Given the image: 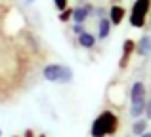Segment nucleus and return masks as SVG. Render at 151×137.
I'll return each mask as SVG.
<instances>
[{"mask_svg": "<svg viewBox=\"0 0 151 137\" xmlns=\"http://www.w3.org/2000/svg\"><path fill=\"white\" fill-rule=\"evenodd\" d=\"M119 128V118L113 114L111 111H103L92 124V137H105V135H113Z\"/></svg>", "mask_w": 151, "mask_h": 137, "instance_id": "f257e3e1", "label": "nucleus"}, {"mask_svg": "<svg viewBox=\"0 0 151 137\" xmlns=\"http://www.w3.org/2000/svg\"><path fill=\"white\" fill-rule=\"evenodd\" d=\"M42 76L48 82H58V84H69L73 82V69H69L67 65H58L52 63L46 65L42 70Z\"/></svg>", "mask_w": 151, "mask_h": 137, "instance_id": "f03ea898", "label": "nucleus"}, {"mask_svg": "<svg viewBox=\"0 0 151 137\" xmlns=\"http://www.w3.org/2000/svg\"><path fill=\"white\" fill-rule=\"evenodd\" d=\"M130 101H132V105H130V114L134 116V118H138V116H142L145 112V86L144 82H134L132 89H130Z\"/></svg>", "mask_w": 151, "mask_h": 137, "instance_id": "7ed1b4c3", "label": "nucleus"}, {"mask_svg": "<svg viewBox=\"0 0 151 137\" xmlns=\"http://www.w3.org/2000/svg\"><path fill=\"white\" fill-rule=\"evenodd\" d=\"M149 8H151V0H136L132 6V11H130V25L142 29L145 25V17L149 13Z\"/></svg>", "mask_w": 151, "mask_h": 137, "instance_id": "20e7f679", "label": "nucleus"}, {"mask_svg": "<svg viewBox=\"0 0 151 137\" xmlns=\"http://www.w3.org/2000/svg\"><path fill=\"white\" fill-rule=\"evenodd\" d=\"M92 13H94V6H92V4H84V6L73 8V17H71V19H73L75 23H78V25H82V23H84Z\"/></svg>", "mask_w": 151, "mask_h": 137, "instance_id": "39448f33", "label": "nucleus"}, {"mask_svg": "<svg viewBox=\"0 0 151 137\" xmlns=\"http://www.w3.org/2000/svg\"><path fill=\"white\" fill-rule=\"evenodd\" d=\"M134 52H136V42L134 40H124V46H122V55H121V63H119V67L121 69H126L130 63V57L134 55Z\"/></svg>", "mask_w": 151, "mask_h": 137, "instance_id": "423d86ee", "label": "nucleus"}, {"mask_svg": "<svg viewBox=\"0 0 151 137\" xmlns=\"http://www.w3.org/2000/svg\"><path fill=\"white\" fill-rule=\"evenodd\" d=\"M136 53L138 55H144V57L151 53V38H149V34H144V36L136 42Z\"/></svg>", "mask_w": 151, "mask_h": 137, "instance_id": "0eeeda50", "label": "nucleus"}, {"mask_svg": "<svg viewBox=\"0 0 151 137\" xmlns=\"http://www.w3.org/2000/svg\"><path fill=\"white\" fill-rule=\"evenodd\" d=\"M124 8L122 6H113L111 8V17H109V21H111V25H121L122 23V19H124Z\"/></svg>", "mask_w": 151, "mask_h": 137, "instance_id": "6e6552de", "label": "nucleus"}, {"mask_svg": "<svg viewBox=\"0 0 151 137\" xmlns=\"http://www.w3.org/2000/svg\"><path fill=\"white\" fill-rule=\"evenodd\" d=\"M78 44H81L82 48L90 50V48H94V46H96V36H94V34H90L88 31H84L82 34H78Z\"/></svg>", "mask_w": 151, "mask_h": 137, "instance_id": "1a4fd4ad", "label": "nucleus"}, {"mask_svg": "<svg viewBox=\"0 0 151 137\" xmlns=\"http://www.w3.org/2000/svg\"><path fill=\"white\" fill-rule=\"evenodd\" d=\"M109 33H111V21L107 17H101L100 23H98V36L103 40V38L109 36Z\"/></svg>", "mask_w": 151, "mask_h": 137, "instance_id": "9d476101", "label": "nucleus"}, {"mask_svg": "<svg viewBox=\"0 0 151 137\" xmlns=\"http://www.w3.org/2000/svg\"><path fill=\"white\" fill-rule=\"evenodd\" d=\"M145 130H147V122H145V120H138V122H134V126H132L134 135H144Z\"/></svg>", "mask_w": 151, "mask_h": 137, "instance_id": "9b49d317", "label": "nucleus"}, {"mask_svg": "<svg viewBox=\"0 0 151 137\" xmlns=\"http://www.w3.org/2000/svg\"><path fill=\"white\" fill-rule=\"evenodd\" d=\"M71 17H73V10H71V8H67V10H63V11H61V15H59V21L65 23V21H69Z\"/></svg>", "mask_w": 151, "mask_h": 137, "instance_id": "f8f14e48", "label": "nucleus"}, {"mask_svg": "<svg viewBox=\"0 0 151 137\" xmlns=\"http://www.w3.org/2000/svg\"><path fill=\"white\" fill-rule=\"evenodd\" d=\"M54 6L58 11H63V10H67V0H54Z\"/></svg>", "mask_w": 151, "mask_h": 137, "instance_id": "ddd939ff", "label": "nucleus"}, {"mask_svg": "<svg viewBox=\"0 0 151 137\" xmlns=\"http://www.w3.org/2000/svg\"><path fill=\"white\" fill-rule=\"evenodd\" d=\"M73 33L75 34H82V33H84V27L78 25V23H75V25H73Z\"/></svg>", "mask_w": 151, "mask_h": 137, "instance_id": "4468645a", "label": "nucleus"}, {"mask_svg": "<svg viewBox=\"0 0 151 137\" xmlns=\"http://www.w3.org/2000/svg\"><path fill=\"white\" fill-rule=\"evenodd\" d=\"M145 116L151 120V99L149 101H145Z\"/></svg>", "mask_w": 151, "mask_h": 137, "instance_id": "2eb2a0df", "label": "nucleus"}, {"mask_svg": "<svg viewBox=\"0 0 151 137\" xmlns=\"http://www.w3.org/2000/svg\"><path fill=\"white\" fill-rule=\"evenodd\" d=\"M25 137H33V130H27L25 131Z\"/></svg>", "mask_w": 151, "mask_h": 137, "instance_id": "dca6fc26", "label": "nucleus"}, {"mask_svg": "<svg viewBox=\"0 0 151 137\" xmlns=\"http://www.w3.org/2000/svg\"><path fill=\"white\" fill-rule=\"evenodd\" d=\"M140 137H151V133H147V131H145L144 135H140Z\"/></svg>", "mask_w": 151, "mask_h": 137, "instance_id": "f3484780", "label": "nucleus"}, {"mask_svg": "<svg viewBox=\"0 0 151 137\" xmlns=\"http://www.w3.org/2000/svg\"><path fill=\"white\" fill-rule=\"evenodd\" d=\"M27 2H35V0H27Z\"/></svg>", "mask_w": 151, "mask_h": 137, "instance_id": "a211bd4d", "label": "nucleus"}, {"mask_svg": "<svg viewBox=\"0 0 151 137\" xmlns=\"http://www.w3.org/2000/svg\"><path fill=\"white\" fill-rule=\"evenodd\" d=\"M0 137H2V130H0Z\"/></svg>", "mask_w": 151, "mask_h": 137, "instance_id": "6ab92c4d", "label": "nucleus"}, {"mask_svg": "<svg viewBox=\"0 0 151 137\" xmlns=\"http://www.w3.org/2000/svg\"><path fill=\"white\" fill-rule=\"evenodd\" d=\"M38 137H46V135H38Z\"/></svg>", "mask_w": 151, "mask_h": 137, "instance_id": "aec40b11", "label": "nucleus"}, {"mask_svg": "<svg viewBox=\"0 0 151 137\" xmlns=\"http://www.w3.org/2000/svg\"><path fill=\"white\" fill-rule=\"evenodd\" d=\"M149 25H151V19H149Z\"/></svg>", "mask_w": 151, "mask_h": 137, "instance_id": "412c9836", "label": "nucleus"}]
</instances>
